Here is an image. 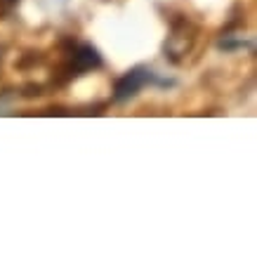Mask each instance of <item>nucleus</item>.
<instances>
[{
	"mask_svg": "<svg viewBox=\"0 0 257 257\" xmlns=\"http://www.w3.org/2000/svg\"><path fill=\"white\" fill-rule=\"evenodd\" d=\"M73 64H76L78 71H90V69H97L101 64V59H99V55H97L94 47L83 45V47H78V52L73 55Z\"/></svg>",
	"mask_w": 257,
	"mask_h": 257,
	"instance_id": "2",
	"label": "nucleus"
},
{
	"mask_svg": "<svg viewBox=\"0 0 257 257\" xmlns=\"http://www.w3.org/2000/svg\"><path fill=\"white\" fill-rule=\"evenodd\" d=\"M154 80V73L149 69H133L130 73H125L123 78L116 83V101H125V99H130V97H135V94L140 92L142 87L147 85V83H151Z\"/></svg>",
	"mask_w": 257,
	"mask_h": 257,
	"instance_id": "1",
	"label": "nucleus"
}]
</instances>
